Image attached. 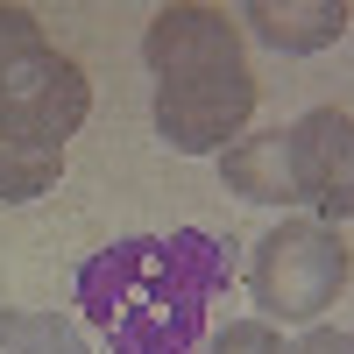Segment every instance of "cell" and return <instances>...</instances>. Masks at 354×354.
<instances>
[{"label":"cell","instance_id":"6","mask_svg":"<svg viewBox=\"0 0 354 354\" xmlns=\"http://www.w3.org/2000/svg\"><path fill=\"white\" fill-rule=\"evenodd\" d=\"M220 170H227V192H241L248 205H305L298 170H290V135H283V128L241 135L234 149H220Z\"/></svg>","mask_w":354,"mask_h":354},{"label":"cell","instance_id":"1","mask_svg":"<svg viewBox=\"0 0 354 354\" xmlns=\"http://www.w3.org/2000/svg\"><path fill=\"white\" fill-rule=\"evenodd\" d=\"M234 283V241L205 227L128 234L78 262V305L113 354H198L213 298Z\"/></svg>","mask_w":354,"mask_h":354},{"label":"cell","instance_id":"2","mask_svg":"<svg viewBox=\"0 0 354 354\" xmlns=\"http://www.w3.org/2000/svg\"><path fill=\"white\" fill-rule=\"evenodd\" d=\"M142 64L156 71V135L177 156L234 149L241 121L255 113V71L241 57V28L220 8H198V0L156 8Z\"/></svg>","mask_w":354,"mask_h":354},{"label":"cell","instance_id":"3","mask_svg":"<svg viewBox=\"0 0 354 354\" xmlns=\"http://www.w3.org/2000/svg\"><path fill=\"white\" fill-rule=\"evenodd\" d=\"M347 277H354V255L340 227H319V220H277L248 255V298L255 319H270V326H319L340 305Z\"/></svg>","mask_w":354,"mask_h":354},{"label":"cell","instance_id":"4","mask_svg":"<svg viewBox=\"0 0 354 354\" xmlns=\"http://www.w3.org/2000/svg\"><path fill=\"white\" fill-rule=\"evenodd\" d=\"M93 113V85L71 57H57L50 43L15 57L0 71V142H21V149H50L64 156V142L85 128Z\"/></svg>","mask_w":354,"mask_h":354},{"label":"cell","instance_id":"5","mask_svg":"<svg viewBox=\"0 0 354 354\" xmlns=\"http://www.w3.org/2000/svg\"><path fill=\"white\" fill-rule=\"evenodd\" d=\"M290 135V170H298V192L319 213V227L354 220V113L340 106H312Z\"/></svg>","mask_w":354,"mask_h":354},{"label":"cell","instance_id":"8","mask_svg":"<svg viewBox=\"0 0 354 354\" xmlns=\"http://www.w3.org/2000/svg\"><path fill=\"white\" fill-rule=\"evenodd\" d=\"M0 354H85V333L57 312L0 305Z\"/></svg>","mask_w":354,"mask_h":354},{"label":"cell","instance_id":"11","mask_svg":"<svg viewBox=\"0 0 354 354\" xmlns=\"http://www.w3.org/2000/svg\"><path fill=\"white\" fill-rule=\"evenodd\" d=\"M28 50H43V21L28 8H0V71H8L15 57H28Z\"/></svg>","mask_w":354,"mask_h":354},{"label":"cell","instance_id":"12","mask_svg":"<svg viewBox=\"0 0 354 354\" xmlns=\"http://www.w3.org/2000/svg\"><path fill=\"white\" fill-rule=\"evenodd\" d=\"M283 354H354V333H340V326H312L298 347H283Z\"/></svg>","mask_w":354,"mask_h":354},{"label":"cell","instance_id":"10","mask_svg":"<svg viewBox=\"0 0 354 354\" xmlns=\"http://www.w3.org/2000/svg\"><path fill=\"white\" fill-rule=\"evenodd\" d=\"M198 354H283V333L270 319H234V326H220Z\"/></svg>","mask_w":354,"mask_h":354},{"label":"cell","instance_id":"9","mask_svg":"<svg viewBox=\"0 0 354 354\" xmlns=\"http://www.w3.org/2000/svg\"><path fill=\"white\" fill-rule=\"evenodd\" d=\"M57 177H64V156H50V149H21V142H0V198H8V205L43 198Z\"/></svg>","mask_w":354,"mask_h":354},{"label":"cell","instance_id":"7","mask_svg":"<svg viewBox=\"0 0 354 354\" xmlns=\"http://www.w3.org/2000/svg\"><path fill=\"white\" fill-rule=\"evenodd\" d=\"M241 21L255 28L270 50H283V57H305V50H326V43H340L347 36V8L340 0H248L241 8Z\"/></svg>","mask_w":354,"mask_h":354}]
</instances>
